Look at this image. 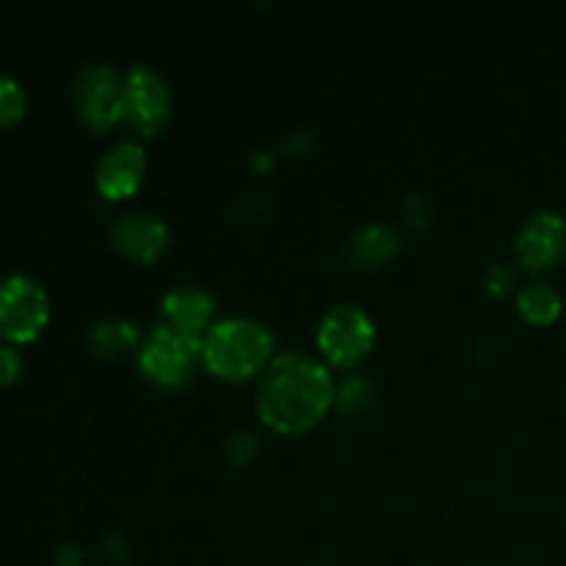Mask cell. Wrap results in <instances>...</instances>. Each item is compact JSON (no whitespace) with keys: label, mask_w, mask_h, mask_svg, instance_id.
Masks as SVG:
<instances>
[{"label":"cell","mask_w":566,"mask_h":566,"mask_svg":"<svg viewBox=\"0 0 566 566\" xmlns=\"http://www.w3.org/2000/svg\"><path fill=\"white\" fill-rule=\"evenodd\" d=\"M514 249H517V258L525 269H553L566 258V219L562 213H553V210H542V213L531 216L523 230H520Z\"/></svg>","instance_id":"8"},{"label":"cell","mask_w":566,"mask_h":566,"mask_svg":"<svg viewBox=\"0 0 566 566\" xmlns=\"http://www.w3.org/2000/svg\"><path fill=\"white\" fill-rule=\"evenodd\" d=\"M81 119L94 130H108L125 119V81L108 64L83 66L72 86Z\"/></svg>","instance_id":"5"},{"label":"cell","mask_w":566,"mask_h":566,"mask_svg":"<svg viewBox=\"0 0 566 566\" xmlns=\"http://www.w3.org/2000/svg\"><path fill=\"white\" fill-rule=\"evenodd\" d=\"M512 280H514V274L506 269V265H495V269L490 271V276H486V285H490L492 291H495L497 296H501V293L509 291Z\"/></svg>","instance_id":"17"},{"label":"cell","mask_w":566,"mask_h":566,"mask_svg":"<svg viewBox=\"0 0 566 566\" xmlns=\"http://www.w3.org/2000/svg\"><path fill=\"white\" fill-rule=\"evenodd\" d=\"M22 374L20 354L11 348H0V385H11Z\"/></svg>","instance_id":"16"},{"label":"cell","mask_w":566,"mask_h":566,"mask_svg":"<svg viewBox=\"0 0 566 566\" xmlns=\"http://www.w3.org/2000/svg\"><path fill=\"white\" fill-rule=\"evenodd\" d=\"M138 343V329L127 321H105L92 332V348L97 354H122Z\"/></svg>","instance_id":"14"},{"label":"cell","mask_w":566,"mask_h":566,"mask_svg":"<svg viewBox=\"0 0 566 566\" xmlns=\"http://www.w3.org/2000/svg\"><path fill=\"white\" fill-rule=\"evenodd\" d=\"M335 385L326 365L287 352L271 359L258 387V412L280 434H304L329 412Z\"/></svg>","instance_id":"1"},{"label":"cell","mask_w":566,"mask_h":566,"mask_svg":"<svg viewBox=\"0 0 566 566\" xmlns=\"http://www.w3.org/2000/svg\"><path fill=\"white\" fill-rule=\"evenodd\" d=\"M376 326L368 313L352 304H340L332 310L318 326V346L332 365L352 368L374 348Z\"/></svg>","instance_id":"6"},{"label":"cell","mask_w":566,"mask_h":566,"mask_svg":"<svg viewBox=\"0 0 566 566\" xmlns=\"http://www.w3.org/2000/svg\"><path fill=\"white\" fill-rule=\"evenodd\" d=\"M216 313V298L202 287H177L164 296V318L186 335L205 337Z\"/></svg>","instance_id":"11"},{"label":"cell","mask_w":566,"mask_h":566,"mask_svg":"<svg viewBox=\"0 0 566 566\" xmlns=\"http://www.w3.org/2000/svg\"><path fill=\"white\" fill-rule=\"evenodd\" d=\"M171 116V92L147 64H136L125 77V119L142 136H158Z\"/></svg>","instance_id":"7"},{"label":"cell","mask_w":566,"mask_h":566,"mask_svg":"<svg viewBox=\"0 0 566 566\" xmlns=\"http://www.w3.org/2000/svg\"><path fill=\"white\" fill-rule=\"evenodd\" d=\"M517 307H520V315H523L528 324L551 326V324H556L558 315H562L564 302H562V296H558L556 287L536 282V285H528L520 291Z\"/></svg>","instance_id":"12"},{"label":"cell","mask_w":566,"mask_h":566,"mask_svg":"<svg viewBox=\"0 0 566 566\" xmlns=\"http://www.w3.org/2000/svg\"><path fill=\"white\" fill-rule=\"evenodd\" d=\"M111 241L127 258L138 263H153L169 247V227L158 216L136 210L116 219V224L111 227Z\"/></svg>","instance_id":"9"},{"label":"cell","mask_w":566,"mask_h":566,"mask_svg":"<svg viewBox=\"0 0 566 566\" xmlns=\"http://www.w3.org/2000/svg\"><path fill=\"white\" fill-rule=\"evenodd\" d=\"M147 155L138 142H119L99 158L97 188L105 199H127L142 188Z\"/></svg>","instance_id":"10"},{"label":"cell","mask_w":566,"mask_h":566,"mask_svg":"<svg viewBox=\"0 0 566 566\" xmlns=\"http://www.w3.org/2000/svg\"><path fill=\"white\" fill-rule=\"evenodd\" d=\"M274 337L252 318H227L208 329L202 340V363L210 374L241 381L271 365Z\"/></svg>","instance_id":"2"},{"label":"cell","mask_w":566,"mask_h":566,"mask_svg":"<svg viewBox=\"0 0 566 566\" xmlns=\"http://www.w3.org/2000/svg\"><path fill=\"white\" fill-rule=\"evenodd\" d=\"M28 108L25 88L9 75H0V127H9L22 119Z\"/></svg>","instance_id":"15"},{"label":"cell","mask_w":566,"mask_h":566,"mask_svg":"<svg viewBox=\"0 0 566 566\" xmlns=\"http://www.w3.org/2000/svg\"><path fill=\"white\" fill-rule=\"evenodd\" d=\"M396 249H398V235L390 230V227H381V224L368 227V230H363L357 238H354V258H357V263L363 265L381 263V260L390 258Z\"/></svg>","instance_id":"13"},{"label":"cell","mask_w":566,"mask_h":566,"mask_svg":"<svg viewBox=\"0 0 566 566\" xmlns=\"http://www.w3.org/2000/svg\"><path fill=\"white\" fill-rule=\"evenodd\" d=\"M202 340L205 337L186 335V332L175 329V326L160 324L142 343L138 365L158 385L177 387L188 381V376L193 374V365L202 357Z\"/></svg>","instance_id":"3"},{"label":"cell","mask_w":566,"mask_h":566,"mask_svg":"<svg viewBox=\"0 0 566 566\" xmlns=\"http://www.w3.org/2000/svg\"><path fill=\"white\" fill-rule=\"evenodd\" d=\"M50 302L44 287L25 274L0 280V337L28 343L48 326Z\"/></svg>","instance_id":"4"}]
</instances>
